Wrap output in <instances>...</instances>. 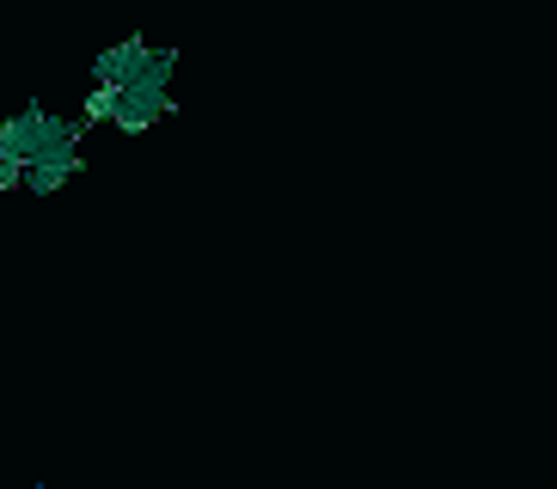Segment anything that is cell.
Instances as JSON below:
<instances>
[{"label":"cell","instance_id":"obj_1","mask_svg":"<svg viewBox=\"0 0 557 489\" xmlns=\"http://www.w3.org/2000/svg\"><path fill=\"white\" fill-rule=\"evenodd\" d=\"M172 74H178V49H153L148 80H135V86L116 92L111 129L116 135H148L153 123H165V116H172Z\"/></svg>","mask_w":557,"mask_h":489},{"label":"cell","instance_id":"obj_2","mask_svg":"<svg viewBox=\"0 0 557 489\" xmlns=\"http://www.w3.org/2000/svg\"><path fill=\"white\" fill-rule=\"evenodd\" d=\"M74 129H81V116H62V111H50V104H25V111H13L0 123V160L32 165V160H44L55 141H67Z\"/></svg>","mask_w":557,"mask_h":489},{"label":"cell","instance_id":"obj_3","mask_svg":"<svg viewBox=\"0 0 557 489\" xmlns=\"http://www.w3.org/2000/svg\"><path fill=\"white\" fill-rule=\"evenodd\" d=\"M81 141H86V129H74L67 141H55L50 153H44V160L25 165V190H32V196H55V190H67V184L81 178V165H86Z\"/></svg>","mask_w":557,"mask_h":489},{"label":"cell","instance_id":"obj_4","mask_svg":"<svg viewBox=\"0 0 557 489\" xmlns=\"http://www.w3.org/2000/svg\"><path fill=\"white\" fill-rule=\"evenodd\" d=\"M148 67H153V43H148V37H123L116 49H104L99 62H92V86L123 92V86L148 80Z\"/></svg>","mask_w":557,"mask_h":489},{"label":"cell","instance_id":"obj_5","mask_svg":"<svg viewBox=\"0 0 557 489\" xmlns=\"http://www.w3.org/2000/svg\"><path fill=\"white\" fill-rule=\"evenodd\" d=\"M116 116V92L111 86H92V92L81 98V129H92V123H111Z\"/></svg>","mask_w":557,"mask_h":489},{"label":"cell","instance_id":"obj_6","mask_svg":"<svg viewBox=\"0 0 557 489\" xmlns=\"http://www.w3.org/2000/svg\"><path fill=\"white\" fill-rule=\"evenodd\" d=\"M7 190H25V165H7V160H0V196H7Z\"/></svg>","mask_w":557,"mask_h":489},{"label":"cell","instance_id":"obj_7","mask_svg":"<svg viewBox=\"0 0 557 489\" xmlns=\"http://www.w3.org/2000/svg\"><path fill=\"white\" fill-rule=\"evenodd\" d=\"M32 489H44V484H32Z\"/></svg>","mask_w":557,"mask_h":489}]
</instances>
